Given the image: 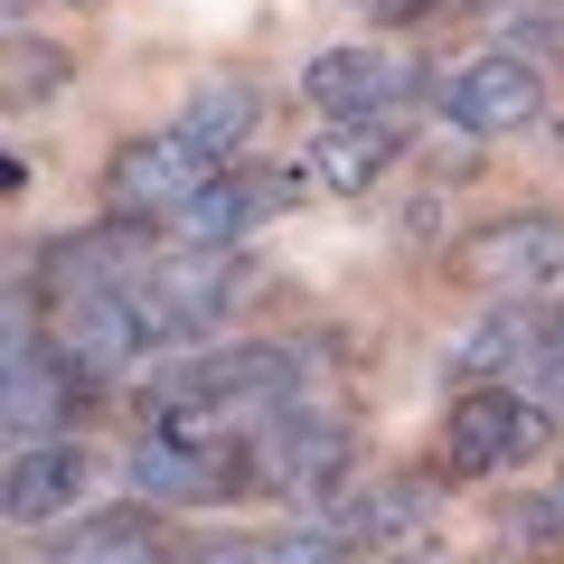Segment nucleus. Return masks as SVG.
<instances>
[{
	"label": "nucleus",
	"mask_w": 564,
	"mask_h": 564,
	"mask_svg": "<svg viewBox=\"0 0 564 564\" xmlns=\"http://www.w3.org/2000/svg\"><path fill=\"white\" fill-rule=\"evenodd\" d=\"M358 545H348V527L329 518V527H282V536H263L254 545V564H348Z\"/></svg>",
	"instance_id": "obj_18"
},
{
	"label": "nucleus",
	"mask_w": 564,
	"mask_h": 564,
	"mask_svg": "<svg viewBox=\"0 0 564 564\" xmlns=\"http://www.w3.org/2000/svg\"><path fill=\"white\" fill-rule=\"evenodd\" d=\"M132 489L151 508H236L254 499V433H141Z\"/></svg>",
	"instance_id": "obj_3"
},
{
	"label": "nucleus",
	"mask_w": 564,
	"mask_h": 564,
	"mask_svg": "<svg viewBox=\"0 0 564 564\" xmlns=\"http://www.w3.org/2000/svg\"><path fill=\"white\" fill-rule=\"evenodd\" d=\"M423 508H433V480L395 470V480H377L367 499H348L339 527H348V545H414L423 536Z\"/></svg>",
	"instance_id": "obj_16"
},
{
	"label": "nucleus",
	"mask_w": 564,
	"mask_h": 564,
	"mask_svg": "<svg viewBox=\"0 0 564 564\" xmlns=\"http://www.w3.org/2000/svg\"><path fill=\"white\" fill-rule=\"evenodd\" d=\"M245 254H161L141 273V321H151V348H180V339H207L226 311L245 302Z\"/></svg>",
	"instance_id": "obj_8"
},
{
	"label": "nucleus",
	"mask_w": 564,
	"mask_h": 564,
	"mask_svg": "<svg viewBox=\"0 0 564 564\" xmlns=\"http://www.w3.org/2000/svg\"><path fill=\"white\" fill-rule=\"evenodd\" d=\"M555 273H564V217H545V207L489 217V226H470V236L452 245V282L499 292V302H527V292H545Z\"/></svg>",
	"instance_id": "obj_6"
},
{
	"label": "nucleus",
	"mask_w": 564,
	"mask_h": 564,
	"mask_svg": "<svg viewBox=\"0 0 564 564\" xmlns=\"http://www.w3.org/2000/svg\"><path fill=\"white\" fill-rule=\"evenodd\" d=\"M292 198H302V180H292V170H245V161H236L226 180H207L198 198L161 226V245H170V254H236V245L254 236L273 207H292Z\"/></svg>",
	"instance_id": "obj_9"
},
{
	"label": "nucleus",
	"mask_w": 564,
	"mask_h": 564,
	"mask_svg": "<svg viewBox=\"0 0 564 564\" xmlns=\"http://www.w3.org/2000/svg\"><path fill=\"white\" fill-rule=\"evenodd\" d=\"M545 489H555V508H564V462H555V480H545Z\"/></svg>",
	"instance_id": "obj_25"
},
{
	"label": "nucleus",
	"mask_w": 564,
	"mask_h": 564,
	"mask_svg": "<svg viewBox=\"0 0 564 564\" xmlns=\"http://www.w3.org/2000/svg\"><path fill=\"white\" fill-rule=\"evenodd\" d=\"M433 10H536V20H555L564 0H433Z\"/></svg>",
	"instance_id": "obj_20"
},
{
	"label": "nucleus",
	"mask_w": 564,
	"mask_h": 564,
	"mask_svg": "<svg viewBox=\"0 0 564 564\" xmlns=\"http://www.w3.org/2000/svg\"><path fill=\"white\" fill-rule=\"evenodd\" d=\"M170 122H180V132L198 141L217 170H236V151L263 132V95H254V85H236V76H217V85H198V95H188Z\"/></svg>",
	"instance_id": "obj_15"
},
{
	"label": "nucleus",
	"mask_w": 564,
	"mask_h": 564,
	"mask_svg": "<svg viewBox=\"0 0 564 564\" xmlns=\"http://www.w3.org/2000/svg\"><path fill=\"white\" fill-rule=\"evenodd\" d=\"M499 545L518 564H564V508H555V489H545V499H508L499 508Z\"/></svg>",
	"instance_id": "obj_17"
},
{
	"label": "nucleus",
	"mask_w": 564,
	"mask_h": 564,
	"mask_svg": "<svg viewBox=\"0 0 564 564\" xmlns=\"http://www.w3.org/2000/svg\"><path fill=\"white\" fill-rule=\"evenodd\" d=\"M536 386H545V395L564 404V348H545V367H536Z\"/></svg>",
	"instance_id": "obj_22"
},
{
	"label": "nucleus",
	"mask_w": 564,
	"mask_h": 564,
	"mask_svg": "<svg viewBox=\"0 0 564 564\" xmlns=\"http://www.w3.org/2000/svg\"><path fill=\"white\" fill-rule=\"evenodd\" d=\"M404 151V122L377 113V122H321L311 132V151L292 161V180H302V198H358V188H377L386 170H395Z\"/></svg>",
	"instance_id": "obj_11"
},
{
	"label": "nucleus",
	"mask_w": 564,
	"mask_h": 564,
	"mask_svg": "<svg viewBox=\"0 0 564 564\" xmlns=\"http://www.w3.org/2000/svg\"><path fill=\"white\" fill-rule=\"evenodd\" d=\"M207 180H226V170L207 161L198 141L180 132V122H161V132H141L132 151H113V161H104V217L151 226V236H161V226L180 217V207L198 198Z\"/></svg>",
	"instance_id": "obj_4"
},
{
	"label": "nucleus",
	"mask_w": 564,
	"mask_h": 564,
	"mask_svg": "<svg viewBox=\"0 0 564 564\" xmlns=\"http://www.w3.org/2000/svg\"><path fill=\"white\" fill-rule=\"evenodd\" d=\"M545 348H564V311H555V329H545Z\"/></svg>",
	"instance_id": "obj_24"
},
{
	"label": "nucleus",
	"mask_w": 564,
	"mask_h": 564,
	"mask_svg": "<svg viewBox=\"0 0 564 564\" xmlns=\"http://www.w3.org/2000/svg\"><path fill=\"white\" fill-rule=\"evenodd\" d=\"M348 10H367V20H404V10H433V0H348Z\"/></svg>",
	"instance_id": "obj_21"
},
{
	"label": "nucleus",
	"mask_w": 564,
	"mask_h": 564,
	"mask_svg": "<svg viewBox=\"0 0 564 564\" xmlns=\"http://www.w3.org/2000/svg\"><path fill=\"white\" fill-rule=\"evenodd\" d=\"M20 10H29V0H10V20H20Z\"/></svg>",
	"instance_id": "obj_26"
},
{
	"label": "nucleus",
	"mask_w": 564,
	"mask_h": 564,
	"mask_svg": "<svg viewBox=\"0 0 564 564\" xmlns=\"http://www.w3.org/2000/svg\"><path fill=\"white\" fill-rule=\"evenodd\" d=\"M66 85V47H47V39H10V104H47Z\"/></svg>",
	"instance_id": "obj_19"
},
{
	"label": "nucleus",
	"mask_w": 564,
	"mask_h": 564,
	"mask_svg": "<svg viewBox=\"0 0 564 564\" xmlns=\"http://www.w3.org/2000/svg\"><path fill=\"white\" fill-rule=\"evenodd\" d=\"M386 564H443V545H423V536H414V545H395Z\"/></svg>",
	"instance_id": "obj_23"
},
{
	"label": "nucleus",
	"mask_w": 564,
	"mask_h": 564,
	"mask_svg": "<svg viewBox=\"0 0 564 564\" xmlns=\"http://www.w3.org/2000/svg\"><path fill=\"white\" fill-rule=\"evenodd\" d=\"M85 470H95V462H85V443H66V433H57V443L10 452V480H0V508H10V527H47V518H57V508L85 489Z\"/></svg>",
	"instance_id": "obj_13"
},
{
	"label": "nucleus",
	"mask_w": 564,
	"mask_h": 564,
	"mask_svg": "<svg viewBox=\"0 0 564 564\" xmlns=\"http://www.w3.org/2000/svg\"><path fill=\"white\" fill-rule=\"evenodd\" d=\"M433 113L452 132H470V141H508V132H527L545 113V66L527 47H480V57L433 76Z\"/></svg>",
	"instance_id": "obj_5"
},
{
	"label": "nucleus",
	"mask_w": 564,
	"mask_h": 564,
	"mask_svg": "<svg viewBox=\"0 0 564 564\" xmlns=\"http://www.w3.org/2000/svg\"><path fill=\"white\" fill-rule=\"evenodd\" d=\"M555 452V414L527 386H462L443 414V480H508Z\"/></svg>",
	"instance_id": "obj_2"
},
{
	"label": "nucleus",
	"mask_w": 564,
	"mask_h": 564,
	"mask_svg": "<svg viewBox=\"0 0 564 564\" xmlns=\"http://www.w3.org/2000/svg\"><path fill=\"white\" fill-rule=\"evenodd\" d=\"M414 95V66L386 57V47H321V57L302 66V104L321 122H377L386 104Z\"/></svg>",
	"instance_id": "obj_10"
},
{
	"label": "nucleus",
	"mask_w": 564,
	"mask_h": 564,
	"mask_svg": "<svg viewBox=\"0 0 564 564\" xmlns=\"http://www.w3.org/2000/svg\"><path fill=\"white\" fill-rule=\"evenodd\" d=\"M348 462H358V433H348V414H321V404H282L254 433V489H273V499H321L348 480Z\"/></svg>",
	"instance_id": "obj_7"
},
{
	"label": "nucleus",
	"mask_w": 564,
	"mask_h": 564,
	"mask_svg": "<svg viewBox=\"0 0 564 564\" xmlns=\"http://www.w3.org/2000/svg\"><path fill=\"white\" fill-rule=\"evenodd\" d=\"M282 404H302V358L273 339H236V348H188L141 386L151 433H263Z\"/></svg>",
	"instance_id": "obj_1"
},
{
	"label": "nucleus",
	"mask_w": 564,
	"mask_h": 564,
	"mask_svg": "<svg viewBox=\"0 0 564 564\" xmlns=\"http://www.w3.org/2000/svg\"><path fill=\"white\" fill-rule=\"evenodd\" d=\"M47 564H161V527H151V499L66 518V527H57V545H47Z\"/></svg>",
	"instance_id": "obj_14"
},
{
	"label": "nucleus",
	"mask_w": 564,
	"mask_h": 564,
	"mask_svg": "<svg viewBox=\"0 0 564 564\" xmlns=\"http://www.w3.org/2000/svg\"><path fill=\"white\" fill-rule=\"evenodd\" d=\"M545 329H555V311H536V302H489V321H470L462 348H452V377H462V386L536 377V367H545Z\"/></svg>",
	"instance_id": "obj_12"
}]
</instances>
